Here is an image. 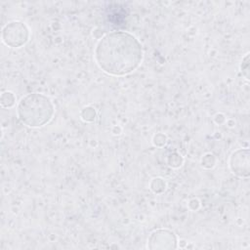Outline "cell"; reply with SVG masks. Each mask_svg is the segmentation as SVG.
Here are the masks:
<instances>
[{
  "label": "cell",
  "instance_id": "cell-1",
  "mask_svg": "<svg viewBox=\"0 0 250 250\" xmlns=\"http://www.w3.org/2000/svg\"><path fill=\"white\" fill-rule=\"evenodd\" d=\"M144 57L138 38L127 31L104 34L96 44L94 58L98 66L112 76H124L136 70Z\"/></svg>",
  "mask_w": 250,
  "mask_h": 250
},
{
  "label": "cell",
  "instance_id": "cell-2",
  "mask_svg": "<svg viewBox=\"0 0 250 250\" xmlns=\"http://www.w3.org/2000/svg\"><path fill=\"white\" fill-rule=\"evenodd\" d=\"M55 113V105L47 96L38 93L22 97L17 106L19 119L28 127L38 128L51 121Z\"/></svg>",
  "mask_w": 250,
  "mask_h": 250
},
{
  "label": "cell",
  "instance_id": "cell-3",
  "mask_svg": "<svg viewBox=\"0 0 250 250\" xmlns=\"http://www.w3.org/2000/svg\"><path fill=\"white\" fill-rule=\"evenodd\" d=\"M2 41L11 48H20L29 39V29L27 25L20 21L8 22L2 29Z\"/></svg>",
  "mask_w": 250,
  "mask_h": 250
},
{
  "label": "cell",
  "instance_id": "cell-4",
  "mask_svg": "<svg viewBox=\"0 0 250 250\" xmlns=\"http://www.w3.org/2000/svg\"><path fill=\"white\" fill-rule=\"evenodd\" d=\"M230 171L240 178L249 177V149L239 148L233 151L229 157Z\"/></svg>",
  "mask_w": 250,
  "mask_h": 250
},
{
  "label": "cell",
  "instance_id": "cell-5",
  "mask_svg": "<svg viewBox=\"0 0 250 250\" xmlns=\"http://www.w3.org/2000/svg\"><path fill=\"white\" fill-rule=\"evenodd\" d=\"M147 247L150 249H174L177 247V239L174 232L168 229H157L149 235Z\"/></svg>",
  "mask_w": 250,
  "mask_h": 250
},
{
  "label": "cell",
  "instance_id": "cell-6",
  "mask_svg": "<svg viewBox=\"0 0 250 250\" xmlns=\"http://www.w3.org/2000/svg\"><path fill=\"white\" fill-rule=\"evenodd\" d=\"M1 105L5 108L12 107L16 104V97L13 92L6 91L1 95Z\"/></svg>",
  "mask_w": 250,
  "mask_h": 250
},
{
  "label": "cell",
  "instance_id": "cell-7",
  "mask_svg": "<svg viewBox=\"0 0 250 250\" xmlns=\"http://www.w3.org/2000/svg\"><path fill=\"white\" fill-rule=\"evenodd\" d=\"M96 117V111L92 106H86L81 111V118L84 121H93Z\"/></svg>",
  "mask_w": 250,
  "mask_h": 250
},
{
  "label": "cell",
  "instance_id": "cell-8",
  "mask_svg": "<svg viewBox=\"0 0 250 250\" xmlns=\"http://www.w3.org/2000/svg\"><path fill=\"white\" fill-rule=\"evenodd\" d=\"M240 69H241V72H242V75L245 76L246 79L249 78V53H247L245 55V57L242 59V62H241V64H240Z\"/></svg>",
  "mask_w": 250,
  "mask_h": 250
},
{
  "label": "cell",
  "instance_id": "cell-9",
  "mask_svg": "<svg viewBox=\"0 0 250 250\" xmlns=\"http://www.w3.org/2000/svg\"><path fill=\"white\" fill-rule=\"evenodd\" d=\"M159 142H161L162 146L166 143V136L163 134H157L153 138V143L155 146H159Z\"/></svg>",
  "mask_w": 250,
  "mask_h": 250
}]
</instances>
